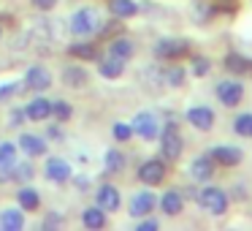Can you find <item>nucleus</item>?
I'll return each mask as SVG.
<instances>
[{
  "label": "nucleus",
  "instance_id": "nucleus-1",
  "mask_svg": "<svg viewBox=\"0 0 252 231\" xmlns=\"http://www.w3.org/2000/svg\"><path fill=\"white\" fill-rule=\"evenodd\" d=\"M198 204L206 209L209 215H225L228 212V193L222 188H203L198 193Z\"/></svg>",
  "mask_w": 252,
  "mask_h": 231
},
{
  "label": "nucleus",
  "instance_id": "nucleus-2",
  "mask_svg": "<svg viewBox=\"0 0 252 231\" xmlns=\"http://www.w3.org/2000/svg\"><path fill=\"white\" fill-rule=\"evenodd\" d=\"M71 30L76 36H93L98 30V14L93 8H79L71 17Z\"/></svg>",
  "mask_w": 252,
  "mask_h": 231
},
{
  "label": "nucleus",
  "instance_id": "nucleus-3",
  "mask_svg": "<svg viewBox=\"0 0 252 231\" xmlns=\"http://www.w3.org/2000/svg\"><path fill=\"white\" fill-rule=\"evenodd\" d=\"M130 128H133V133H138L141 139H155L160 133V122L152 112H138V115L133 117Z\"/></svg>",
  "mask_w": 252,
  "mask_h": 231
},
{
  "label": "nucleus",
  "instance_id": "nucleus-4",
  "mask_svg": "<svg viewBox=\"0 0 252 231\" xmlns=\"http://www.w3.org/2000/svg\"><path fill=\"white\" fill-rule=\"evenodd\" d=\"M163 177H165V163L160 158H152L144 166H138V180L144 185H158V182H163Z\"/></svg>",
  "mask_w": 252,
  "mask_h": 231
},
{
  "label": "nucleus",
  "instance_id": "nucleus-5",
  "mask_svg": "<svg viewBox=\"0 0 252 231\" xmlns=\"http://www.w3.org/2000/svg\"><path fill=\"white\" fill-rule=\"evenodd\" d=\"M163 158L165 160H176L182 155V136H179V131H176L174 125H168L163 131Z\"/></svg>",
  "mask_w": 252,
  "mask_h": 231
},
{
  "label": "nucleus",
  "instance_id": "nucleus-6",
  "mask_svg": "<svg viewBox=\"0 0 252 231\" xmlns=\"http://www.w3.org/2000/svg\"><path fill=\"white\" fill-rule=\"evenodd\" d=\"M241 95H244V87H241V82L225 79V82L217 84V98L222 101L225 106H236V104L241 101Z\"/></svg>",
  "mask_w": 252,
  "mask_h": 231
},
{
  "label": "nucleus",
  "instance_id": "nucleus-7",
  "mask_svg": "<svg viewBox=\"0 0 252 231\" xmlns=\"http://www.w3.org/2000/svg\"><path fill=\"white\" fill-rule=\"evenodd\" d=\"M187 122H192L198 131H212L214 112L206 109V106H192V109H187Z\"/></svg>",
  "mask_w": 252,
  "mask_h": 231
},
{
  "label": "nucleus",
  "instance_id": "nucleus-8",
  "mask_svg": "<svg viewBox=\"0 0 252 231\" xmlns=\"http://www.w3.org/2000/svg\"><path fill=\"white\" fill-rule=\"evenodd\" d=\"M155 209V196L152 193H136V196L130 198V209H127V212H130V218H144V215H149Z\"/></svg>",
  "mask_w": 252,
  "mask_h": 231
},
{
  "label": "nucleus",
  "instance_id": "nucleus-9",
  "mask_svg": "<svg viewBox=\"0 0 252 231\" xmlns=\"http://www.w3.org/2000/svg\"><path fill=\"white\" fill-rule=\"evenodd\" d=\"M98 207L103 209V212H114V209H120V191H117L114 185H100Z\"/></svg>",
  "mask_w": 252,
  "mask_h": 231
},
{
  "label": "nucleus",
  "instance_id": "nucleus-10",
  "mask_svg": "<svg viewBox=\"0 0 252 231\" xmlns=\"http://www.w3.org/2000/svg\"><path fill=\"white\" fill-rule=\"evenodd\" d=\"M44 174L49 177L52 182H65L68 177H71V166H68L63 158H49V160H46Z\"/></svg>",
  "mask_w": 252,
  "mask_h": 231
},
{
  "label": "nucleus",
  "instance_id": "nucleus-11",
  "mask_svg": "<svg viewBox=\"0 0 252 231\" xmlns=\"http://www.w3.org/2000/svg\"><path fill=\"white\" fill-rule=\"evenodd\" d=\"M25 84L33 87V90H46L52 84V77H49V71H46L44 66H33L28 74H25Z\"/></svg>",
  "mask_w": 252,
  "mask_h": 231
},
{
  "label": "nucleus",
  "instance_id": "nucleus-12",
  "mask_svg": "<svg viewBox=\"0 0 252 231\" xmlns=\"http://www.w3.org/2000/svg\"><path fill=\"white\" fill-rule=\"evenodd\" d=\"M63 82H65V87L82 90V87H87L90 74L84 71V68H79V66H68L65 71H63Z\"/></svg>",
  "mask_w": 252,
  "mask_h": 231
},
{
  "label": "nucleus",
  "instance_id": "nucleus-13",
  "mask_svg": "<svg viewBox=\"0 0 252 231\" xmlns=\"http://www.w3.org/2000/svg\"><path fill=\"white\" fill-rule=\"evenodd\" d=\"M25 226V215L22 209H3L0 212V231H19Z\"/></svg>",
  "mask_w": 252,
  "mask_h": 231
},
{
  "label": "nucleus",
  "instance_id": "nucleus-14",
  "mask_svg": "<svg viewBox=\"0 0 252 231\" xmlns=\"http://www.w3.org/2000/svg\"><path fill=\"white\" fill-rule=\"evenodd\" d=\"M49 115H52V101H46V98H35V101H30L28 109H25V117H28V120H35V122L46 120Z\"/></svg>",
  "mask_w": 252,
  "mask_h": 231
},
{
  "label": "nucleus",
  "instance_id": "nucleus-15",
  "mask_svg": "<svg viewBox=\"0 0 252 231\" xmlns=\"http://www.w3.org/2000/svg\"><path fill=\"white\" fill-rule=\"evenodd\" d=\"M212 158L217 160L220 166H236L241 160V150L236 147H228V144H220V147H214Z\"/></svg>",
  "mask_w": 252,
  "mask_h": 231
},
{
  "label": "nucleus",
  "instance_id": "nucleus-16",
  "mask_svg": "<svg viewBox=\"0 0 252 231\" xmlns=\"http://www.w3.org/2000/svg\"><path fill=\"white\" fill-rule=\"evenodd\" d=\"M19 147L28 155H44L46 153V142L41 136H33V133H22L19 136Z\"/></svg>",
  "mask_w": 252,
  "mask_h": 231
},
{
  "label": "nucleus",
  "instance_id": "nucleus-17",
  "mask_svg": "<svg viewBox=\"0 0 252 231\" xmlns=\"http://www.w3.org/2000/svg\"><path fill=\"white\" fill-rule=\"evenodd\" d=\"M182 52H187V41H160L155 46L158 57H179Z\"/></svg>",
  "mask_w": 252,
  "mask_h": 231
},
{
  "label": "nucleus",
  "instance_id": "nucleus-18",
  "mask_svg": "<svg viewBox=\"0 0 252 231\" xmlns=\"http://www.w3.org/2000/svg\"><path fill=\"white\" fill-rule=\"evenodd\" d=\"M82 223L87 226V229H103L106 226V212L100 207H90L82 212Z\"/></svg>",
  "mask_w": 252,
  "mask_h": 231
},
{
  "label": "nucleus",
  "instance_id": "nucleus-19",
  "mask_svg": "<svg viewBox=\"0 0 252 231\" xmlns=\"http://www.w3.org/2000/svg\"><path fill=\"white\" fill-rule=\"evenodd\" d=\"M190 174L195 180H209L214 174V166H212V158H195L190 166Z\"/></svg>",
  "mask_w": 252,
  "mask_h": 231
},
{
  "label": "nucleus",
  "instance_id": "nucleus-20",
  "mask_svg": "<svg viewBox=\"0 0 252 231\" xmlns=\"http://www.w3.org/2000/svg\"><path fill=\"white\" fill-rule=\"evenodd\" d=\"M109 57H117V60H125L127 63V57H133V44H130V41H125V38H117L114 44L109 46Z\"/></svg>",
  "mask_w": 252,
  "mask_h": 231
},
{
  "label": "nucleus",
  "instance_id": "nucleus-21",
  "mask_svg": "<svg viewBox=\"0 0 252 231\" xmlns=\"http://www.w3.org/2000/svg\"><path fill=\"white\" fill-rule=\"evenodd\" d=\"M122 71H125V60L109 57V60L100 63V74H103L106 79H117V77H122Z\"/></svg>",
  "mask_w": 252,
  "mask_h": 231
},
{
  "label": "nucleus",
  "instance_id": "nucleus-22",
  "mask_svg": "<svg viewBox=\"0 0 252 231\" xmlns=\"http://www.w3.org/2000/svg\"><path fill=\"white\" fill-rule=\"evenodd\" d=\"M160 207H163L165 215H179L182 212V196L176 191H168L163 196V201H160Z\"/></svg>",
  "mask_w": 252,
  "mask_h": 231
},
{
  "label": "nucleus",
  "instance_id": "nucleus-23",
  "mask_svg": "<svg viewBox=\"0 0 252 231\" xmlns=\"http://www.w3.org/2000/svg\"><path fill=\"white\" fill-rule=\"evenodd\" d=\"M109 6H111V14H117V17H122V19L133 17V14L138 11V6L133 0H111Z\"/></svg>",
  "mask_w": 252,
  "mask_h": 231
},
{
  "label": "nucleus",
  "instance_id": "nucleus-24",
  "mask_svg": "<svg viewBox=\"0 0 252 231\" xmlns=\"http://www.w3.org/2000/svg\"><path fill=\"white\" fill-rule=\"evenodd\" d=\"M14 160H17V147L8 142L0 144V171H8L14 169Z\"/></svg>",
  "mask_w": 252,
  "mask_h": 231
},
{
  "label": "nucleus",
  "instance_id": "nucleus-25",
  "mask_svg": "<svg viewBox=\"0 0 252 231\" xmlns=\"http://www.w3.org/2000/svg\"><path fill=\"white\" fill-rule=\"evenodd\" d=\"M122 166H125V155H122L120 150H109V153H106V169H109L111 174H117V171H122Z\"/></svg>",
  "mask_w": 252,
  "mask_h": 231
},
{
  "label": "nucleus",
  "instance_id": "nucleus-26",
  "mask_svg": "<svg viewBox=\"0 0 252 231\" xmlns=\"http://www.w3.org/2000/svg\"><path fill=\"white\" fill-rule=\"evenodd\" d=\"M17 198L25 209H38V193H35L33 188H22V191L17 193Z\"/></svg>",
  "mask_w": 252,
  "mask_h": 231
},
{
  "label": "nucleus",
  "instance_id": "nucleus-27",
  "mask_svg": "<svg viewBox=\"0 0 252 231\" xmlns=\"http://www.w3.org/2000/svg\"><path fill=\"white\" fill-rule=\"evenodd\" d=\"M233 131L239 136H252V115H241L233 120Z\"/></svg>",
  "mask_w": 252,
  "mask_h": 231
},
{
  "label": "nucleus",
  "instance_id": "nucleus-28",
  "mask_svg": "<svg viewBox=\"0 0 252 231\" xmlns=\"http://www.w3.org/2000/svg\"><path fill=\"white\" fill-rule=\"evenodd\" d=\"M114 136H117V142H127V139L133 136V128L127 125V122H117V125H114Z\"/></svg>",
  "mask_w": 252,
  "mask_h": 231
},
{
  "label": "nucleus",
  "instance_id": "nucleus-29",
  "mask_svg": "<svg viewBox=\"0 0 252 231\" xmlns=\"http://www.w3.org/2000/svg\"><path fill=\"white\" fill-rule=\"evenodd\" d=\"M165 77H168V84H174V87H179V84L185 82V68H179V66H176V68H171V71L165 74Z\"/></svg>",
  "mask_w": 252,
  "mask_h": 231
},
{
  "label": "nucleus",
  "instance_id": "nucleus-30",
  "mask_svg": "<svg viewBox=\"0 0 252 231\" xmlns=\"http://www.w3.org/2000/svg\"><path fill=\"white\" fill-rule=\"evenodd\" d=\"M52 112L57 115V120H68V117H71V106H68V104H63V101L52 104Z\"/></svg>",
  "mask_w": 252,
  "mask_h": 231
},
{
  "label": "nucleus",
  "instance_id": "nucleus-31",
  "mask_svg": "<svg viewBox=\"0 0 252 231\" xmlns=\"http://www.w3.org/2000/svg\"><path fill=\"white\" fill-rule=\"evenodd\" d=\"M225 63H228L230 71H244V68H247V60H244V57H239V55H228V60H225Z\"/></svg>",
  "mask_w": 252,
  "mask_h": 231
},
{
  "label": "nucleus",
  "instance_id": "nucleus-32",
  "mask_svg": "<svg viewBox=\"0 0 252 231\" xmlns=\"http://www.w3.org/2000/svg\"><path fill=\"white\" fill-rule=\"evenodd\" d=\"M73 55H79V57H84V60H93L95 57V46H73Z\"/></svg>",
  "mask_w": 252,
  "mask_h": 231
},
{
  "label": "nucleus",
  "instance_id": "nucleus-33",
  "mask_svg": "<svg viewBox=\"0 0 252 231\" xmlns=\"http://www.w3.org/2000/svg\"><path fill=\"white\" fill-rule=\"evenodd\" d=\"M33 6L41 8V11H52L57 6V0H33Z\"/></svg>",
  "mask_w": 252,
  "mask_h": 231
},
{
  "label": "nucleus",
  "instance_id": "nucleus-34",
  "mask_svg": "<svg viewBox=\"0 0 252 231\" xmlns=\"http://www.w3.org/2000/svg\"><path fill=\"white\" fill-rule=\"evenodd\" d=\"M138 231H158V220H144V223L138 226Z\"/></svg>",
  "mask_w": 252,
  "mask_h": 231
},
{
  "label": "nucleus",
  "instance_id": "nucleus-35",
  "mask_svg": "<svg viewBox=\"0 0 252 231\" xmlns=\"http://www.w3.org/2000/svg\"><path fill=\"white\" fill-rule=\"evenodd\" d=\"M209 71V63L206 60H195V74H206Z\"/></svg>",
  "mask_w": 252,
  "mask_h": 231
},
{
  "label": "nucleus",
  "instance_id": "nucleus-36",
  "mask_svg": "<svg viewBox=\"0 0 252 231\" xmlns=\"http://www.w3.org/2000/svg\"><path fill=\"white\" fill-rule=\"evenodd\" d=\"M0 36H3V28H0Z\"/></svg>",
  "mask_w": 252,
  "mask_h": 231
}]
</instances>
